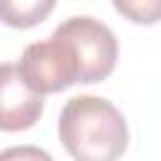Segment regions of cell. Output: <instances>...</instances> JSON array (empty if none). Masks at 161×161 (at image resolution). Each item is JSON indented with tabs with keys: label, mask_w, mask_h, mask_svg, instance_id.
<instances>
[{
	"label": "cell",
	"mask_w": 161,
	"mask_h": 161,
	"mask_svg": "<svg viewBox=\"0 0 161 161\" xmlns=\"http://www.w3.org/2000/svg\"><path fill=\"white\" fill-rule=\"evenodd\" d=\"M18 70L28 88L40 96L58 93L70 88L73 83H80V63L75 48L58 28L48 40L33 43L23 50Z\"/></svg>",
	"instance_id": "obj_2"
},
{
	"label": "cell",
	"mask_w": 161,
	"mask_h": 161,
	"mask_svg": "<svg viewBox=\"0 0 161 161\" xmlns=\"http://www.w3.org/2000/svg\"><path fill=\"white\" fill-rule=\"evenodd\" d=\"M43 113V96L28 88L18 65H0V131L30 128Z\"/></svg>",
	"instance_id": "obj_4"
},
{
	"label": "cell",
	"mask_w": 161,
	"mask_h": 161,
	"mask_svg": "<svg viewBox=\"0 0 161 161\" xmlns=\"http://www.w3.org/2000/svg\"><path fill=\"white\" fill-rule=\"evenodd\" d=\"M55 0H0V23L10 28H33L45 20Z\"/></svg>",
	"instance_id": "obj_5"
},
{
	"label": "cell",
	"mask_w": 161,
	"mask_h": 161,
	"mask_svg": "<svg viewBox=\"0 0 161 161\" xmlns=\"http://www.w3.org/2000/svg\"><path fill=\"white\" fill-rule=\"evenodd\" d=\"M58 30L75 48L80 63V83H98L113 73L118 58V43L106 23L88 15H75L60 23Z\"/></svg>",
	"instance_id": "obj_3"
},
{
	"label": "cell",
	"mask_w": 161,
	"mask_h": 161,
	"mask_svg": "<svg viewBox=\"0 0 161 161\" xmlns=\"http://www.w3.org/2000/svg\"><path fill=\"white\" fill-rule=\"evenodd\" d=\"M0 161H53V156L38 146H10L0 151Z\"/></svg>",
	"instance_id": "obj_7"
},
{
	"label": "cell",
	"mask_w": 161,
	"mask_h": 161,
	"mask_svg": "<svg viewBox=\"0 0 161 161\" xmlns=\"http://www.w3.org/2000/svg\"><path fill=\"white\" fill-rule=\"evenodd\" d=\"M58 136L75 161H118L128 146L123 113L98 96L65 101L58 118Z\"/></svg>",
	"instance_id": "obj_1"
},
{
	"label": "cell",
	"mask_w": 161,
	"mask_h": 161,
	"mask_svg": "<svg viewBox=\"0 0 161 161\" xmlns=\"http://www.w3.org/2000/svg\"><path fill=\"white\" fill-rule=\"evenodd\" d=\"M113 8L138 25H151L161 20V0H111Z\"/></svg>",
	"instance_id": "obj_6"
}]
</instances>
